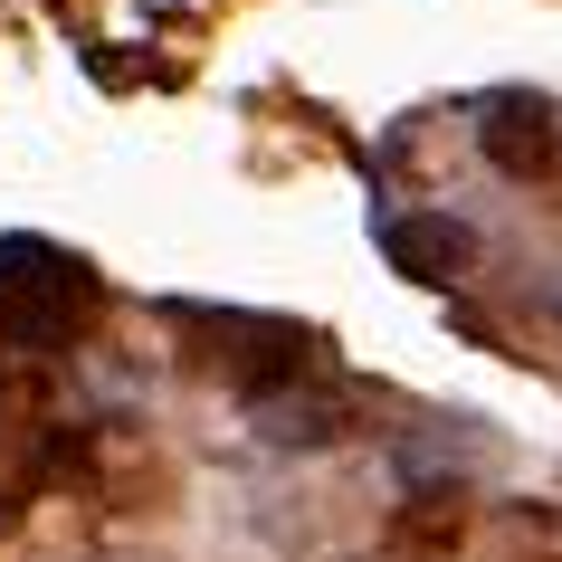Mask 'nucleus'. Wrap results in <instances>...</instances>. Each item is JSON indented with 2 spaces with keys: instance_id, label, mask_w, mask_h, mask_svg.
<instances>
[{
  "instance_id": "f03ea898",
  "label": "nucleus",
  "mask_w": 562,
  "mask_h": 562,
  "mask_svg": "<svg viewBox=\"0 0 562 562\" xmlns=\"http://www.w3.org/2000/svg\"><path fill=\"white\" fill-rule=\"evenodd\" d=\"M382 248H391L401 277H419V286H458V277L476 267V229H468V220H448V210H411V220H391Z\"/></svg>"
},
{
  "instance_id": "f257e3e1",
  "label": "nucleus",
  "mask_w": 562,
  "mask_h": 562,
  "mask_svg": "<svg viewBox=\"0 0 562 562\" xmlns=\"http://www.w3.org/2000/svg\"><path fill=\"white\" fill-rule=\"evenodd\" d=\"M476 144H486V162H496V172L543 181V172L562 162V124H553V105H543V95L505 87V95H486V105H476Z\"/></svg>"
}]
</instances>
